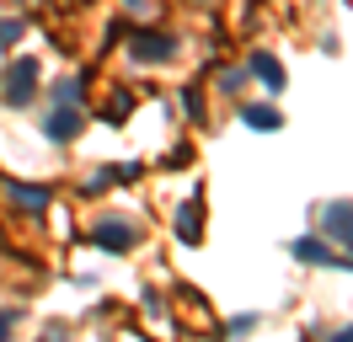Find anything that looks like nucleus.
<instances>
[{"label": "nucleus", "mask_w": 353, "mask_h": 342, "mask_svg": "<svg viewBox=\"0 0 353 342\" xmlns=\"http://www.w3.org/2000/svg\"><path fill=\"white\" fill-rule=\"evenodd\" d=\"M6 198H11L17 209H27V214L48 209V188H27V182H11V188H6Z\"/></svg>", "instance_id": "nucleus-3"}, {"label": "nucleus", "mask_w": 353, "mask_h": 342, "mask_svg": "<svg viewBox=\"0 0 353 342\" xmlns=\"http://www.w3.org/2000/svg\"><path fill=\"white\" fill-rule=\"evenodd\" d=\"M176 54V38H166V32H139L134 38V59H172Z\"/></svg>", "instance_id": "nucleus-2"}, {"label": "nucleus", "mask_w": 353, "mask_h": 342, "mask_svg": "<svg viewBox=\"0 0 353 342\" xmlns=\"http://www.w3.org/2000/svg\"><path fill=\"white\" fill-rule=\"evenodd\" d=\"M81 134V112L75 107H59L54 118H48V139H75Z\"/></svg>", "instance_id": "nucleus-4"}, {"label": "nucleus", "mask_w": 353, "mask_h": 342, "mask_svg": "<svg viewBox=\"0 0 353 342\" xmlns=\"http://www.w3.org/2000/svg\"><path fill=\"white\" fill-rule=\"evenodd\" d=\"M129 6H139V0H129Z\"/></svg>", "instance_id": "nucleus-13"}, {"label": "nucleus", "mask_w": 353, "mask_h": 342, "mask_svg": "<svg viewBox=\"0 0 353 342\" xmlns=\"http://www.w3.org/2000/svg\"><path fill=\"white\" fill-rule=\"evenodd\" d=\"M6 81H11V86H6V102H11V107H22L27 97H32V81H38V64H32V59H17Z\"/></svg>", "instance_id": "nucleus-1"}, {"label": "nucleus", "mask_w": 353, "mask_h": 342, "mask_svg": "<svg viewBox=\"0 0 353 342\" xmlns=\"http://www.w3.org/2000/svg\"><path fill=\"white\" fill-rule=\"evenodd\" d=\"M294 256H300V262H337L321 241H294Z\"/></svg>", "instance_id": "nucleus-9"}, {"label": "nucleus", "mask_w": 353, "mask_h": 342, "mask_svg": "<svg viewBox=\"0 0 353 342\" xmlns=\"http://www.w3.org/2000/svg\"><path fill=\"white\" fill-rule=\"evenodd\" d=\"M199 230H203L199 203H182V214H176V235H182V241H199Z\"/></svg>", "instance_id": "nucleus-7"}, {"label": "nucleus", "mask_w": 353, "mask_h": 342, "mask_svg": "<svg viewBox=\"0 0 353 342\" xmlns=\"http://www.w3.org/2000/svg\"><path fill=\"white\" fill-rule=\"evenodd\" d=\"M252 75H263L268 91H279V86H284V70H279V59H273V54H252Z\"/></svg>", "instance_id": "nucleus-6"}, {"label": "nucleus", "mask_w": 353, "mask_h": 342, "mask_svg": "<svg viewBox=\"0 0 353 342\" xmlns=\"http://www.w3.org/2000/svg\"><path fill=\"white\" fill-rule=\"evenodd\" d=\"M91 235H97V241H102L108 252H123V246L134 241V230H129V225H118V219H108V225H97Z\"/></svg>", "instance_id": "nucleus-5"}, {"label": "nucleus", "mask_w": 353, "mask_h": 342, "mask_svg": "<svg viewBox=\"0 0 353 342\" xmlns=\"http://www.w3.org/2000/svg\"><path fill=\"white\" fill-rule=\"evenodd\" d=\"M246 123H252V128H268V134H273V128H279V112H273V107H246Z\"/></svg>", "instance_id": "nucleus-10"}, {"label": "nucleus", "mask_w": 353, "mask_h": 342, "mask_svg": "<svg viewBox=\"0 0 353 342\" xmlns=\"http://www.w3.org/2000/svg\"><path fill=\"white\" fill-rule=\"evenodd\" d=\"M6 326H11V316H0V332H6Z\"/></svg>", "instance_id": "nucleus-12"}, {"label": "nucleus", "mask_w": 353, "mask_h": 342, "mask_svg": "<svg viewBox=\"0 0 353 342\" xmlns=\"http://www.w3.org/2000/svg\"><path fill=\"white\" fill-rule=\"evenodd\" d=\"M327 230L353 246V209H327Z\"/></svg>", "instance_id": "nucleus-8"}, {"label": "nucleus", "mask_w": 353, "mask_h": 342, "mask_svg": "<svg viewBox=\"0 0 353 342\" xmlns=\"http://www.w3.org/2000/svg\"><path fill=\"white\" fill-rule=\"evenodd\" d=\"M17 32H22L17 21H0V48H6V43H17Z\"/></svg>", "instance_id": "nucleus-11"}]
</instances>
